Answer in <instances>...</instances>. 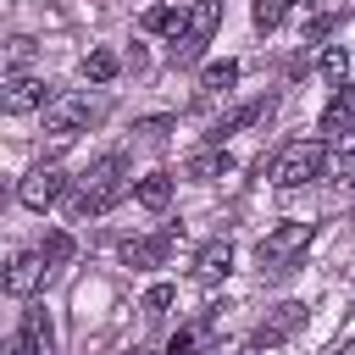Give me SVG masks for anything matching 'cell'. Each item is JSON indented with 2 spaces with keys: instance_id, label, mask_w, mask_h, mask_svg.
<instances>
[{
  "instance_id": "obj_1",
  "label": "cell",
  "mask_w": 355,
  "mask_h": 355,
  "mask_svg": "<svg viewBox=\"0 0 355 355\" xmlns=\"http://www.w3.org/2000/svg\"><path fill=\"white\" fill-rule=\"evenodd\" d=\"M322 172H327L322 139H288V144H277L272 161H266V183H277V189H305V183H316Z\"/></svg>"
},
{
  "instance_id": "obj_2",
  "label": "cell",
  "mask_w": 355,
  "mask_h": 355,
  "mask_svg": "<svg viewBox=\"0 0 355 355\" xmlns=\"http://www.w3.org/2000/svg\"><path fill=\"white\" fill-rule=\"evenodd\" d=\"M311 239H316V222H277L261 244H255V255H261V272H283L288 261H300L305 250H311Z\"/></svg>"
},
{
  "instance_id": "obj_3",
  "label": "cell",
  "mask_w": 355,
  "mask_h": 355,
  "mask_svg": "<svg viewBox=\"0 0 355 355\" xmlns=\"http://www.w3.org/2000/svg\"><path fill=\"white\" fill-rule=\"evenodd\" d=\"M222 28V0H194V11H189V28L172 39V61L178 67H189V61H200V50L211 44V33Z\"/></svg>"
},
{
  "instance_id": "obj_4",
  "label": "cell",
  "mask_w": 355,
  "mask_h": 355,
  "mask_svg": "<svg viewBox=\"0 0 355 355\" xmlns=\"http://www.w3.org/2000/svg\"><path fill=\"white\" fill-rule=\"evenodd\" d=\"M0 105H6V116L44 111V105H50V83L33 78V72H6V83H0Z\"/></svg>"
},
{
  "instance_id": "obj_5",
  "label": "cell",
  "mask_w": 355,
  "mask_h": 355,
  "mask_svg": "<svg viewBox=\"0 0 355 355\" xmlns=\"http://www.w3.org/2000/svg\"><path fill=\"white\" fill-rule=\"evenodd\" d=\"M89 122H94V105L83 94H50V105H44V133L50 139H72Z\"/></svg>"
},
{
  "instance_id": "obj_6",
  "label": "cell",
  "mask_w": 355,
  "mask_h": 355,
  "mask_svg": "<svg viewBox=\"0 0 355 355\" xmlns=\"http://www.w3.org/2000/svg\"><path fill=\"white\" fill-rule=\"evenodd\" d=\"M6 355H55V327H50V316H44V305H33V311H22V327L11 333V344H6Z\"/></svg>"
},
{
  "instance_id": "obj_7",
  "label": "cell",
  "mask_w": 355,
  "mask_h": 355,
  "mask_svg": "<svg viewBox=\"0 0 355 355\" xmlns=\"http://www.w3.org/2000/svg\"><path fill=\"white\" fill-rule=\"evenodd\" d=\"M61 194H67V172H61V166H33V172L17 183V200H22L28 211H50Z\"/></svg>"
},
{
  "instance_id": "obj_8",
  "label": "cell",
  "mask_w": 355,
  "mask_h": 355,
  "mask_svg": "<svg viewBox=\"0 0 355 355\" xmlns=\"http://www.w3.org/2000/svg\"><path fill=\"white\" fill-rule=\"evenodd\" d=\"M128 194H133V183H78V194H72V216H78V222L105 216V211H116Z\"/></svg>"
},
{
  "instance_id": "obj_9",
  "label": "cell",
  "mask_w": 355,
  "mask_h": 355,
  "mask_svg": "<svg viewBox=\"0 0 355 355\" xmlns=\"http://www.w3.org/2000/svg\"><path fill=\"white\" fill-rule=\"evenodd\" d=\"M44 272H50V261H44L39 250L11 255V261H6V294H11V300H33L39 283H44Z\"/></svg>"
},
{
  "instance_id": "obj_10",
  "label": "cell",
  "mask_w": 355,
  "mask_h": 355,
  "mask_svg": "<svg viewBox=\"0 0 355 355\" xmlns=\"http://www.w3.org/2000/svg\"><path fill=\"white\" fill-rule=\"evenodd\" d=\"M266 116H272V94H261V100H250V105H233L227 116L211 122V144H222L227 133H244V128H255V122H266Z\"/></svg>"
},
{
  "instance_id": "obj_11",
  "label": "cell",
  "mask_w": 355,
  "mask_h": 355,
  "mask_svg": "<svg viewBox=\"0 0 355 355\" xmlns=\"http://www.w3.org/2000/svg\"><path fill=\"white\" fill-rule=\"evenodd\" d=\"M233 172V155L222 150V144H205V150H194L189 161H183V178L189 183H216V178H227Z\"/></svg>"
},
{
  "instance_id": "obj_12",
  "label": "cell",
  "mask_w": 355,
  "mask_h": 355,
  "mask_svg": "<svg viewBox=\"0 0 355 355\" xmlns=\"http://www.w3.org/2000/svg\"><path fill=\"white\" fill-rule=\"evenodd\" d=\"M305 327V305L300 300H283V305H272V316L255 327V344H277V338H288V333H300Z\"/></svg>"
},
{
  "instance_id": "obj_13",
  "label": "cell",
  "mask_w": 355,
  "mask_h": 355,
  "mask_svg": "<svg viewBox=\"0 0 355 355\" xmlns=\"http://www.w3.org/2000/svg\"><path fill=\"white\" fill-rule=\"evenodd\" d=\"M327 139H349L355 133V83H344L333 100H327V111H322V122H316Z\"/></svg>"
},
{
  "instance_id": "obj_14",
  "label": "cell",
  "mask_w": 355,
  "mask_h": 355,
  "mask_svg": "<svg viewBox=\"0 0 355 355\" xmlns=\"http://www.w3.org/2000/svg\"><path fill=\"white\" fill-rule=\"evenodd\" d=\"M227 272H233V244H227V239H211V244L194 250V277H200V283H216V277H227Z\"/></svg>"
},
{
  "instance_id": "obj_15",
  "label": "cell",
  "mask_w": 355,
  "mask_h": 355,
  "mask_svg": "<svg viewBox=\"0 0 355 355\" xmlns=\"http://www.w3.org/2000/svg\"><path fill=\"white\" fill-rule=\"evenodd\" d=\"M172 183H178L172 172H144V178L133 183V200H139L144 211H166V205H172Z\"/></svg>"
},
{
  "instance_id": "obj_16",
  "label": "cell",
  "mask_w": 355,
  "mask_h": 355,
  "mask_svg": "<svg viewBox=\"0 0 355 355\" xmlns=\"http://www.w3.org/2000/svg\"><path fill=\"white\" fill-rule=\"evenodd\" d=\"M211 316H200V322H189V327H178L172 338H166V355H200L205 344H211Z\"/></svg>"
},
{
  "instance_id": "obj_17",
  "label": "cell",
  "mask_w": 355,
  "mask_h": 355,
  "mask_svg": "<svg viewBox=\"0 0 355 355\" xmlns=\"http://www.w3.org/2000/svg\"><path fill=\"white\" fill-rule=\"evenodd\" d=\"M139 28H144V33H172V39H178V33L189 28V17H183L178 6H150V11L139 17Z\"/></svg>"
},
{
  "instance_id": "obj_18",
  "label": "cell",
  "mask_w": 355,
  "mask_h": 355,
  "mask_svg": "<svg viewBox=\"0 0 355 355\" xmlns=\"http://www.w3.org/2000/svg\"><path fill=\"white\" fill-rule=\"evenodd\" d=\"M233 83H239V61H227V55H222V61L200 67V89H205V94H227Z\"/></svg>"
},
{
  "instance_id": "obj_19",
  "label": "cell",
  "mask_w": 355,
  "mask_h": 355,
  "mask_svg": "<svg viewBox=\"0 0 355 355\" xmlns=\"http://www.w3.org/2000/svg\"><path fill=\"white\" fill-rule=\"evenodd\" d=\"M39 255H44V261H50V266H67V261H72V255H78V239H72V233H67V227H50V233H44V239H39Z\"/></svg>"
},
{
  "instance_id": "obj_20",
  "label": "cell",
  "mask_w": 355,
  "mask_h": 355,
  "mask_svg": "<svg viewBox=\"0 0 355 355\" xmlns=\"http://www.w3.org/2000/svg\"><path fill=\"white\" fill-rule=\"evenodd\" d=\"M116 72H122L116 50H105V44H100V50H89V55H83V78H89V83H111Z\"/></svg>"
},
{
  "instance_id": "obj_21",
  "label": "cell",
  "mask_w": 355,
  "mask_h": 355,
  "mask_svg": "<svg viewBox=\"0 0 355 355\" xmlns=\"http://www.w3.org/2000/svg\"><path fill=\"white\" fill-rule=\"evenodd\" d=\"M172 305H178V288H172V283H150V288H144V300H139L144 322H161Z\"/></svg>"
},
{
  "instance_id": "obj_22",
  "label": "cell",
  "mask_w": 355,
  "mask_h": 355,
  "mask_svg": "<svg viewBox=\"0 0 355 355\" xmlns=\"http://www.w3.org/2000/svg\"><path fill=\"white\" fill-rule=\"evenodd\" d=\"M316 72H322L327 83H338V89H344V72H349V55H344V50L333 44V50H322V61H316Z\"/></svg>"
},
{
  "instance_id": "obj_23",
  "label": "cell",
  "mask_w": 355,
  "mask_h": 355,
  "mask_svg": "<svg viewBox=\"0 0 355 355\" xmlns=\"http://www.w3.org/2000/svg\"><path fill=\"white\" fill-rule=\"evenodd\" d=\"M133 133L150 139V144H161V139L172 133V116H144V122H133Z\"/></svg>"
},
{
  "instance_id": "obj_24",
  "label": "cell",
  "mask_w": 355,
  "mask_h": 355,
  "mask_svg": "<svg viewBox=\"0 0 355 355\" xmlns=\"http://www.w3.org/2000/svg\"><path fill=\"white\" fill-rule=\"evenodd\" d=\"M327 166H333L338 178H349V183H355V139H344V150H338V155H333Z\"/></svg>"
},
{
  "instance_id": "obj_25",
  "label": "cell",
  "mask_w": 355,
  "mask_h": 355,
  "mask_svg": "<svg viewBox=\"0 0 355 355\" xmlns=\"http://www.w3.org/2000/svg\"><path fill=\"white\" fill-rule=\"evenodd\" d=\"M22 61H33V39H28V33L11 39V72H22Z\"/></svg>"
},
{
  "instance_id": "obj_26",
  "label": "cell",
  "mask_w": 355,
  "mask_h": 355,
  "mask_svg": "<svg viewBox=\"0 0 355 355\" xmlns=\"http://www.w3.org/2000/svg\"><path fill=\"white\" fill-rule=\"evenodd\" d=\"M239 355H261V344H255V338H250V344H244V349H239Z\"/></svg>"
},
{
  "instance_id": "obj_27",
  "label": "cell",
  "mask_w": 355,
  "mask_h": 355,
  "mask_svg": "<svg viewBox=\"0 0 355 355\" xmlns=\"http://www.w3.org/2000/svg\"><path fill=\"white\" fill-rule=\"evenodd\" d=\"M128 355H155V349H128Z\"/></svg>"
}]
</instances>
